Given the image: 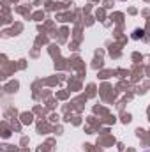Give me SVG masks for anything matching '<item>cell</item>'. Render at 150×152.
Segmentation results:
<instances>
[{
    "label": "cell",
    "instance_id": "1",
    "mask_svg": "<svg viewBox=\"0 0 150 152\" xmlns=\"http://www.w3.org/2000/svg\"><path fill=\"white\" fill-rule=\"evenodd\" d=\"M149 152H150V151H149Z\"/></svg>",
    "mask_w": 150,
    "mask_h": 152
}]
</instances>
